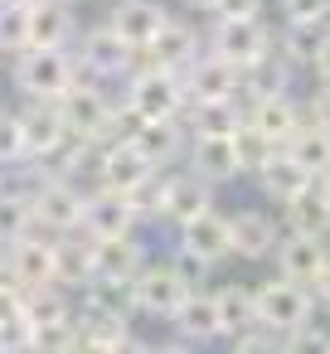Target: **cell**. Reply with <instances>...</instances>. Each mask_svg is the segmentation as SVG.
<instances>
[{"label":"cell","mask_w":330,"mask_h":354,"mask_svg":"<svg viewBox=\"0 0 330 354\" xmlns=\"http://www.w3.org/2000/svg\"><path fill=\"white\" fill-rule=\"evenodd\" d=\"M190 170L209 185H228L238 180V151H233V131L228 136H194L190 141Z\"/></svg>","instance_id":"cell-22"},{"label":"cell","mask_w":330,"mask_h":354,"mask_svg":"<svg viewBox=\"0 0 330 354\" xmlns=\"http://www.w3.org/2000/svg\"><path fill=\"white\" fill-rule=\"evenodd\" d=\"M0 281L49 286V281H54V243H49V238H35V233L6 243V257H0Z\"/></svg>","instance_id":"cell-10"},{"label":"cell","mask_w":330,"mask_h":354,"mask_svg":"<svg viewBox=\"0 0 330 354\" xmlns=\"http://www.w3.org/2000/svg\"><path fill=\"white\" fill-rule=\"evenodd\" d=\"M73 349H141V339H131V315L112 310L93 296H83V306L73 310Z\"/></svg>","instance_id":"cell-4"},{"label":"cell","mask_w":330,"mask_h":354,"mask_svg":"<svg viewBox=\"0 0 330 354\" xmlns=\"http://www.w3.org/2000/svg\"><path fill=\"white\" fill-rule=\"evenodd\" d=\"M15 83H20L25 97L59 102L78 83V64L64 49H25V54H15Z\"/></svg>","instance_id":"cell-2"},{"label":"cell","mask_w":330,"mask_h":354,"mask_svg":"<svg viewBox=\"0 0 330 354\" xmlns=\"http://www.w3.org/2000/svg\"><path fill=\"white\" fill-rule=\"evenodd\" d=\"M30 349H44V354L73 349V315L68 320H49V325H30Z\"/></svg>","instance_id":"cell-37"},{"label":"cell","mask_w":330,"mask_h":354,"mask_svg":"<svg viewBox=\"0 0 330 354\" xmlns=\"http://www.w3.org/2000/svg\"><path fill=\"white\" fill-rule=\"evenodd\" d=\"M15 320H25V286L0 281V325H15Z\"/></svg>","instance_id":"cell-41"},{"label":"cell","mask_w":330,"mask_h":354,"mask_svg":"<svg viewBox=\"0 0 330 354\" xmlns=\"http://www.w3.org/2000/svg\"><path fill=\"white\" fill-rule=\"evenodd\" d=\"M136 204H131V194H122V189H107V185H98L88 199H83V233L88 238H122V233H131L136 228Z\"/></svg>","instance_id":"cell-12"},{"label":"cell","mask_w":330,"mask_h":354,"mask_svg":"<svg viewBox=\"0 0 330 354\" xmlns=\"http://www.w3.org/2000/svg\"><path fill=\"white\" fill-rule=\"evenodd\" d=\"M214 301H219L223 339L238 335V330H253V325H257V291H248V286H223V291H214Z\"/></svg>","instance_id":"cell-31"},{"label":"cell","mask_w":330,"mask_h":354,"mask_svg":"<svg viewBox=\"0 0 330 354\" xmlns=\"http://www.w3.org/2000/svg\"><path fill=\"white\" fill-rule=\"evenodd\" d=\"M267 49H272V30L262 25V15H248V20L214 15V30H209V54H219V59H223V64H233L238 73H243V68H253Z\"/></svg>","instance_id":"cell-5"},{"label":"cell","mask_w":330,"mask_h":354,"mask_svg":"<svg viewBox=\"0 0 330 354\" xmlns=\"http://www.w3.org/2000/svg\"><path fill=\"white\" fill-rule=\"evenodd\" d=\"M315 320V291L291 281V277H277V281H262L257 286V325L272 330V335H291L301 325Z\"/></svg>","instance_id":"cell-1"},{"label":"cell","mask_w":330,"mask_h":354,"mask_svg":"<svg viewBox=\"0 0 330 354\" xmlns=\"http://www.w3.org/2000/svg\"><path fill=\"white\" fill-rule=\"evenodd\" d=\"M59 112H64V127L68 136H93V141H117L112 136V102L88 88V83H73L64 97H59Z\"/></svg>","instance_id":"cell-9"},{"label":"cell","mask_w":330,"mask_h":354,"mask_svg":"<svg viewBox=\"0 0 330 354\" xmlns=\"http://www.w3.org/2000/svg\"><path fill=\"white\" fill-rule=\"evenodd\" d=\"M170 320H175V330L190 339V344H209V339H223V325H219V301H214V291H204V286H194L175 310H170Z\"/></svg>","instance_id":"cell-21"},{"label":"cell","mask_w":330,"mask_h":354,"mask_svg":"<svg viewBox=\"0 0 330 354\" xmlns=\"http://www.w3.org/2000/svg\"><path fill=\"white\" fill-rule=\"evenodd\" d=\"M54 281L59 286H88L93 281V238L78 228V238L73 233H59V243H54Z\"/></svg>","instance_id":"cell-26"},{"label":"cell","mask_w":330,"mask_h":354,"mask_svg":"<svg viewBox=\"0 0 330 354\" xmlns=\"http://www.w3.org/2000/svg\"><path fill=\"white\" fill-rule=\"evenodd\" d=\"M277 238H282V228H277L272 214H262V209H238V214H228V243H233V257L262 262V257H272Z\"/></svg>","instance_id":"cell-16"},{"label":"cell","mask_w":330,"mask_h":354,"mask_svg":"<svg viewBox=\"0 0 330 354\" xmlns=\"http://www.w3.org/2000/svg\"><path fill=\"white\" fill-rule=\"evenodd\" d=\"M306 122L320 127V131H330V83H320V88L311 93V102H306Z\"/></svg>","instance_id":"cell-42"},{"label":"cell","mask_w":330,"mask_h":354,"mask_svg":"<svg viewBox=\"0 0 330 354\" xmlns=\"http://www.w3.org/2000/svg\"><path fill=\"white\" fill-rule=\"evenodd\" d=\"M68 39H73L68 0H39V6H30V44L25 49H64Z\"/></svg>","instance_id":"cell-25"},{"label":"cell","mask_w":330,"mask_h":354,"mask_svg":"<svg viewBox=\"0 0 330 354\" xmlns=\"http://www.w3.org/2000/svg\"><path fill=\"white\" fill-rule=\"evenodd\" d=\"M190 296V281L170 267V262H141V272L131 277V306L136 310H151V315H165Z\"/></svg>","instance_id":"cell-7"},{"label":"cell","mask_w":330,"mask_h":354,"mask_svg":"<svg viewBox=\"0 0 330 354\" xmlns=\"http://www.w3.org/2000/svg\"><path fill=\"white\" fill-rule=\"evenodd\" d=\"M233 151H238V170H243V175H253V170H257V165H262V160L277 151V146H272V141H267L257 127L238 122V127H233Z\"/></svg>","instance_id":"cell-36"},{"label":"cell","mask_w":330,"mask_h":354,"mask_svg":"<svg viewBox=\"0 0 330 354\" xmlns=\"http://www.w3.org/2000/svg\"><path fill=\"white\" fill-rule=\"evenodd\" d=\"M194 59H199V35H194L190 25H180V20H165V25H161V35H156L146 49H136V59H131V64H151V68L185 73Z\"/></svg>","instance_id":"cell-14"},{"label":"cell","mask_w":330,"mask_h":354,"mask_svg":"<svg viewBox=\"0 0 330 354\" xmlns=\"http://www.w3.org/2000/svg\"><path fill=\"white\" fill-rule=\"evenodd\" d=\"M127 107L146 122L161 117H180L185 107V83L170 68H151V64H131V88H127Z\"/></svg>","instance_id":"cell-3"},{"label":"cell","mask_w":330,"mask_h":354,"mask_svg":"<svg viewBox=\"0 0 330 354\" xmlns=\"http://www.w3.org/2000/svg\"><path fill=\"white\" fill-rule=\"evenodd\" d=\"M243 122H248V127H257L272 146H286L306 117H301V107H296L286 93H253V107L243 112Z\"/></svg>","instance_id":"cell-17"},{"label":"cell","mask_w":330,"mask_h":354,"mask_svg":"<svg viewBox=\"0 0 330 354\" xmlns=\"http://www.w3.org/2000/svg\"><path fill=\"white\" fill-rule=\"evenodd\" d=\"M253 180H257V189H262V199H267V204H286V199H296L315 175H311V170H301V165L277 146V151L253 170Z\"/></svg>","instance_id":"cell-20"},{"label":"cell","mask_w":330,"mask_h":354,"mask_svg":"<svg viewBox=\"0 0 330 354\" xmlns=\"http://www.w3.org/2000/svg\"><path fill=\"white\" fill-rule=\"evenodd\" d=\"M161 165H151L127 136L122 141H107V156H102V170H98V185H107V189H122V194H131V189H141L151 175H156Z\"/></svg>","instance_id":"cell-18"},{"label":"cell","mask_w":330,"mask_h":354,"mask_svg":"<svg viewBox=\"0 0 330 354\" xmlns=\"http://www.w3.org/2000/svg\"><path fill=\"white\" fill-rule=\"evenodd\" d=\"M83 189L64 175H44L35 189H30V209H35V223L49 228V233H78L83 228Z\"/></svg>","instance_id":"cell-6"},{"label":"cell","mask_w":330,"mask_h":354,"mask_svg":"<svg viewBox=\"0 0 330 354\" xmlns=\"http://www.w3.org/2000/svg\"><path fill=\"white\" fill-rule=\"evenodd\" d=\"M170 267H175V272H180V277L190 281V291H194V286H204V277H209V267H214V262H204V257H194L190 248H175V257H170Z\"/></svg>","instance_id":"cell-40"},{"label":"cell","mask_w":330,"mask_h":354,"mask_svg":"<svg viewBox=\"0 0 330 354\" xmlns=\"http://www.w3.org/2000/svg\"><path fill=\"white\" fill-rule=\"evenodd\" d=\"M301 170H311V175H320L325 165H330V131H320V127H311V122H301L296 127V136L282 146Z\"/></svg>","instance_id":"cell-32"},{"label":"cell","mask_w":330,"mask_h":354,"mask_svg":"<svg viewBox=\"0 0 330 354\" xmlns=\"http://www.w3.org/2000/svg\"><path fill=\"white\" fill-rule=\"evenodd\" d=\"M272 262H277V277L311 286L320 277V267L330 262V248H325V238H311V233H282L272 248Z\"/></svg>","instance_id":"cell-13"},{"label":"cell","mask_w":330,"mask_h":354,"mask_svg":"<svg viewBox=\"0 0 330 354\" xmlns=\"http://www.w3.org/2000/svg\"><path fill=\"white\" fill-rule=\"evenodd\" d=\"M25 156V131H20V112H0V165H10Z\"/></svg>","instance_id":"cell-39"},{"label":"cell","mask_w":330,"mask_h":354,"mask_svg":"<svg viewBox=\"0 0 330 354\" xmlns=\"http://www.w3.org/2000/svg\"><path fill=\"white\" fill-rule=\"evenodd\" d=\"M151 165H170L175 156H180V146H185V136H180V122L175 117H161V122H141L131 136H127Z\"/></svg>","instance_id":"cell-29"},{"label":"cell","mask_w":330,"mask_h":354,"mask_svg":"<svg viewBox=\"0 0 330 354\" xmlns=\"http://www.w3.org/2000/svg\"><path fill=\"white\" fill-rule=\"evenodd\" d=\"M257 10H262V0H219L214 6V15H228V20H248Z\"/></svg>","instance_id":"cell-43"},{"label":"cell","mask_w":330,"mask_h":354,"mask_svg":"<svg viewBox=\"0 0 330 354\" xmlns=\"http://www.w3.org/2000/svg\"><path fill=\"white\" fill-rule=\"evenodd\" d=\"M180 83H185V102H209V97H238L243 73H238L233 64H223L219 54H199V59L180 73Z\"/></svg>","instance_id":"cell-15"},{"label":"cell","mask_w":330,"mask_h":354,"mask_svg":"<svg viewBox=\"0 0 330 354\" xmlns=\"http://www.w3.org/2000/svg\"><path fill=\"white\" fill-rule=\"evenodd\" d=\"M30 44V10L25 6H10V0H0V54H25Z\"/></svg>","instance_id":"cell-35"},{"label":"cell","mask_w":330,"mask_h":354,"mask_svg":"<svg viewBox=\"0 0 330 354\" xmlns=\"http://www.w3.org/2000/svg\"><path fill=\"white\" fill-rule=\"evenodd\" d=\"M35 228V209H30V189H15V185H0V248L25 238Z\"/></svg>","instance_id":"cell-33"},{"label":"cell","mask_w":330,"mask_h":354,"mask_svg":"<svg viewBox=\"0 0 330 354\" xmlns=\"http://www.w3.org/2000/svg\"><path fill=\"white\" fill-rule=\"evenodd\" d=\"M170 20V10L161 6V0H117V10H112V30L131 44V49H146L156 35H161V25Z\"/></svg>","instance_id":"cell-19"},{"label":"cell","mask_w":330,"mask_h":354,"mask_svg":"<svg viewBox=\"0 0 330 354\" xmlns=\"http://www.w3.org/2000/svg\"><path fill=\"white\" fill-rule=\"evenodd\" d=\"M286 25H325L330 20V0H277Z\"/></svg>","instance_id":"cell-38"},{"label":"cell","mask_w":330,"mask_h":354,"mask_svg":"<svg viewBox=\"0 0 330 354\" xmlns=\"http://www.w3.org/2000/svg\"><path fill=\"white\" fill-rule=\"evenodd\" d=\"M20 131H25V156H35V160H54L64 151V141H68L59 102H44V97H25Z\"/></svg>","instance_id":"cell-11"},{"label":"cell","mask_w":330,"mask_h":354,"mask_svg":"<svg viewBox=\"0 0 330 354\" xmlns=\"http://www.w3.org/2000/svg\"><path fill=\"white\" fill-rule=\"evenodd\" d=\"M311 291H315V301H325V306H330V262L320 267V277L311 281Z\"/></svg>","instance_id":"cell-45"},{"label":"cell","mask_w":330,"mask_h":354,"mask_svg":"<svg viewBox=\"0 0 330 354\" xmlns=\"http://www.w3.org/2000/svg\"><path fill=\"white\" fill-rule=\"evenodd\" d=\"M131 59H136V49H131L112 25L88 30V35L78 39V54H73V64H78L83 73H93V78H122V73H131Z\"/></svg>","instance_id":"cell-8"},{"label":"cell","mask_w":330,"mask_h":354,"mask_svg":"<svg viewBox=\"0 0 330 354\" xmlns=\"http://www.w3.org/2000/svg\"><path fill=\"white\" fill-rule=\"evenodd\" d=\"M73 310H68V296H64V286L59 281H49V286H25V320L30 325H49V320H68Z\"/></svg>","instance_id":"cell-34"},{"label":"cell","mask_w":330,"mask_h":354,"mask_svg":"<svg viewBox=\"0 0 330 354\" xmlns=\"http://www.w3.org/2000/svg\"><path fill=\"white\" fill-rule=\"evenodd\" d=\"M10 6H25V10H30V6H39V0H10Z\"/></svg>","instance_id":"cell-48"},{"label":"cell","mask_w":330,"mask_h":354,"mask_svg":"<svg viewBox=\"0 0 330 354\" xmlns=\"http://www.w3.org/2000/svg\"><path fill=\"white\" fill-rule=\"evenodd\" d=\"M204 209H214V185L209 180H199L194 170L190 175H165V218L180 228V223H190L194 214H204Z\"/></svg>","instance_id":"cell-24"},{"label":"cell","mask_w":330,"mask_h":354,"mask_svg":"<svg viewBox=\"0 0 330 354\" xmlns=\"http://www.w3.org/2000/svg\"><path fill=\"white\" fill-rule=\"evenodd\" d=\"M146 262V252L131 243V233L122 238H93V277H136Z\"/></svg>","instance_id":"cell-30"},{"label":"cell","mask_w":330,"mask_h":354,"mask_svg":"<svg viewBox=\"0 0 330 354\" xmlns=\"http://www.w3.org/2000/svg\"><path fill=\"white\" fill-rule=\"evenodd\" d=\"M180 248H190V252H194V257H204V262H223V257H233L228 218H223L219 209L194 214L190 223H180Z\"/></svg>","instance_id":"cell-23"},{"label":"cell","mask_w":330,"mask_h":354,"mask_svg":"<svg viewBox=\"0 0 330 354\" xmlns=\"http://www.w3.org/2000/svg\"><path fill=\"white\" fill-rule=\"evenodd\" d=\"M315 189H320V199H325V204H330V165H325V170H320V175H315Z\"/></svg>","instance_id":"cell-46"},{"label":"cell","mask_w":330,"mask_h":354,"mask_svg":"<svg viewBox=\"0 0 330 354\" xmlns=\"http://www.w3.org/2000/svg\"><path fill=\"white\" fill-rule=\"evenodd\" d=\"M311 73H315V83H330V35L315 44V54H311Z\"/></svg>","instance_id":"cell-44"},{"label":"cell","mask_w":330,"mask_h":354,"mask_svg":"<svg viewBox=\"0 0 330 354\" xmlns=\"http://www.w3.org/2000/svg\"><path fill=\"white\" fill-rule=\"evenodd\" d=\"M243 122L238 97H209V102H185V127L194 136H228Z\"/></svg>","instance_id":"cell-28"},{"label":"cell","mask_w":330,"mask_h":354,"mask_svg":"<svg viewBox=\"0 0 330 354\" xmlns=\"http://www.w3.org/2000/svg\"><path fill=\"white\" fill-rule=\"evenodd\" d=\"M282 228L286 233H311V238H330V204L320 199V189H315V180L296 194V199H286L282 204Z\"/></svg>","instance_id":"cell-27"},{"label":"cell","mask_w":330,"mask_h":354,"mask_svg":"<svg viewBox=\"0 0 330 354\" xmlns=\"http://www.w3.org/2000/svg\"><path fill=\"white\" fill-rule=\"evenodd\" d=\"M190 6H194V10H209V15H214V6H219V0H190Z\"/></svg>","instance_id":"cell-47"},{"label":"cell","mask_w":330,"mask_h":354,"mask_svg":"<svg viewBox=\"0 0 330 354\" xmlns=\"http://www.w3.org/2000/svg\"><path fill=\"white\" fill-rule=\"evenodd\" d=\"M68 6H73V0H68Z\"/></svg>","instance_id":"cell-49"}]
</instances>
